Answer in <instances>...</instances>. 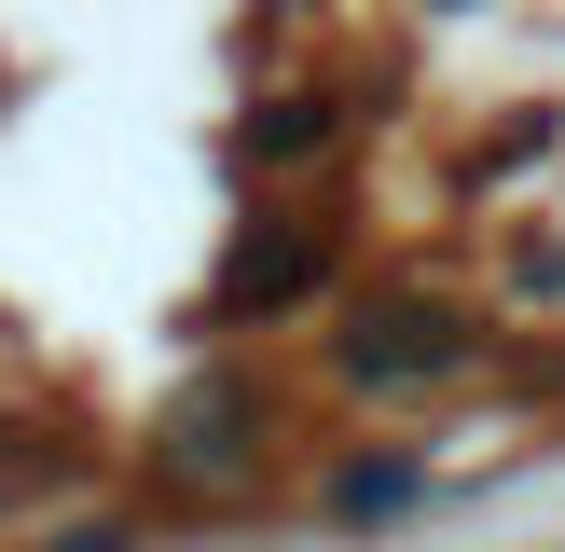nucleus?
I'll list each match as a JSON object with an SVG mask.
<instances>
[{"label":"nucleus","mask_w":565,"mask_h":552,"mask_svg":"<svg viewBox=\"0 0 565 552\" xmlns=\"http://www.w3.org/2000/svg\"><path fill=\"white\" fill-rule=\"evenodd\" d=\"M414 359H456V346H441V318H414V304H386V318H359L345 373H414Z\"/></svg>","instance_id":"obj_1"}]
</instances>
